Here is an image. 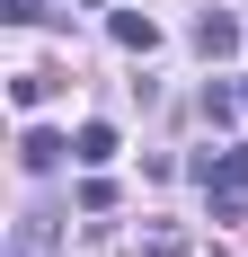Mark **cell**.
I'll return each mask as SVG.
<instances>
[{
    "mask_svg": "<svg viewBox=\"0 0 248 257\" xmlns=\"http://www.w3.org/2000/svg\"><path fill=\"white\" fill-rule=\"evenodd\" d=\"M53 239H62V213L53 204H27L9 222V257H53Z\"/></svg>",
    "mask_w": 248,
    "mask_h": 257,
    "instance_id": "obj_1",
    "label": "cell"
},
{
    "mask_svg": "<svg viewBox=\"0 0 248 257\" xmlns=\"http://www.w3.org/2000/svg\"><path fill=\"white\" fill-rule=\"evenodd\" d=\"M62 160H71V142H62V133H45V124L18 133V169H27V178H53Z\"/></svg>",
    "mask_w": 248,
    "mask_h": 257,
    "instance_id": "obj_2",
    "label": "cell"
},
{
    "mask_svg": "<svg viewBox=\"0 0 248 257\" xmlns=\"http://www.w3.org/2000/svg\"><path fill=\"white\" fill-rule=\"evenodd\" d=\"M239 45H248V27L230 18V9H204V18H195V53H204V62H222V53H239Z\"/></svg>",
    "mask_w": 248,
    "mask_h": 257,
    "instance_id": "obj_3",
    "label": "cell"
},
{
    "mask_svg": "<svg viewBox=\"0 0 248 257\" xmlns=\"http://www.w3.org/2000/svg\"><path fill=\"white\" fill-rule=\"evenodd\" d=\"M195 178L213 186V195H248V151H204Z\"/></svg>",
    "mask_w": 248,
    "mask_h": 257,
    "instance_id": "obj_4",
    "label": "cell"
},
{
    "mask_svg": "<svg viewBox=\"0 0 248 257\" xmlns=\"http://www.w3.org/2000/svg\"><path fill=\"white\" fill-rule=\"evenodd\" d=\"M106 36H115L124 53H151V45H160V27H151L142 9H115V18H106Z\"/></svg>",
    "mask_w": 248,
    "mask_h": 257,
    "instance_id": "obj_5",
    "label": "cell"
},
{
    "mask_svg": "<svg viewBox=\"0 0 248 257\" xmlns=\"http://www.w3.org/2000/svg\"><path fill=\"white\" fill-rule=\"evenodd\" d=\"M71 160L80 169H106V160H115V124H80L71 133Z\"/></svg>",
    "mask_w": 248,
    "mask_h": 257,
    "instance_id": "obj_6",
    "label": "cell"
},
{
    "mask_svg": "<svg viewBox=\"0 0 248 257\" xmlns=\"http://www.w3.org/2000/svg\"><path fill=\"white\" fill-rule=\"evenodd\" d=\"M230 115H248V98H239V89H222V80H204V124L222 133Z\"/></svg>",
    "mask_w": 248,
    "mask_h": 257,
    "instance_id": "obj_7",
    "label": "cell"
},
{
    "mask_svg": "<svg viewBox=\"0 0 248 257\" xmlns=\"http://www.w3.org/2000/svg\"><path fill=\"white\" fill-rule=\"evenodd\" d=\"M9 89H18V106H36V98H53L62 80H53V71H18V80H9Z\"/></svg>",
    "mask_w": 248,
    "mask_h": 257,
    "instance_id": "obj_8",
    "label": "cell"
},
{
    "mask_svg": "<svg viewBox=\"0 0 248 257\" xmlns=\"http://www.w3.org/2000/svg\"><path fill=\"white\" fill-rule=\"evenodd\" d=\"M106 204H115V186H106L98 169H89V178H80V213H106Z\"/></svg>",
    "mask_w": 248,
    "mask_h": 257,
    "instance_id": "obj_9",
    "label": "cell"
},
{
    "mask_svg": "<svg viewBox=\"0 0 248 257\" xmlns=\"http://www.w3.org/2000/svg\"><path fill=\"white\" fill-rule=\"evenodd\" d=\"M0 18H9V27H36V18H45V0H0Z\"/></svg>",
    "mask_w": 248,
    "mask_h": 257,
    "instance_id": "obj_10",
    "label": "cell"
},
{
    "mask_svg": "<svg viewBox=\"0 0 248 257\" xmlns=\"http://www.w3.org/2000/svg\"><path fill=\"white\" fill-rule=\"evenodd\" d=\"M239 98H248V89H239Z\"/></svg>",
    "mask_w": 248,
    "mask_h": 257,
    "instance_id": "obj_11",
    "label": "cell"
}]
</instances>
